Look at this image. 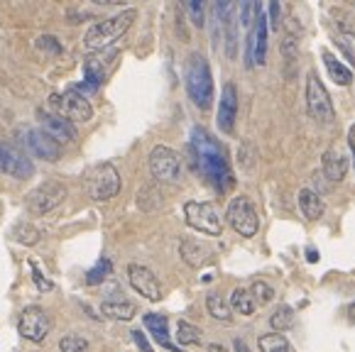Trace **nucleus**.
Segmentation results:
<instances>
[{
    "instance_id": "nucleus-23",
    "label": "nucleus",
    "mask_w": 355,
    "mask_h": 352,
    "mask_svg": "<svg viewBox=\"0 0 355 352\" xmlns=\"http://www.w3.org/2000/svg\"><path fill=\"white\" fill-rule=\"evenodd\" d=\"M101 313L105 318H113V321H130L135 316V303L125 299H113V301H103L101 303Z\"/></svg>"
},
{
    "instance_id": "nucleus-43",
    "label": "nucleus",
    "mask_w": 355,
    "mask_h": 352,
    "mask_svg": "<svg viewBox=\"0 0 355 352\" xmlns=\"http://www.w3.org/2000/svg\"><path fill=\"white\" fill-rule=\"evenodd\" d=\"M350 316H353V318H355V303H353V306H350Z\"/></svg>"
},
{
    "instance_id": "nucleus-32",
    "label": "nucleus",
    "mask_w": 355,
    "mask_h": 352,
    "mask_svg": "<svg viewBox=\"0 0 355 352\" xmlns=\"http://www.w3.org/2000/svg\"><path fill=\"white\" fill-rule=\"evenodd\" d=\"M250 294H252V299L257 301V303H270L272 299H275V289H272L267 281H255V284L250 286Z\"/></svg>"
},
{
    "instance_id": "nucleus-19",
    "label": "nucleus",
    "mask_w": 355,
    "mask_h": 352,
    "mask_svg": "<svg viewBox=\"0 0 355 352\" xmlns=\"http://www.w3.org/2000/svg\"><path fill=\"white\" fill-rule=\"evenodd\" d=\"M179 254H182L184 262H187L189 267H193V270L204 267V264L211 259V249L206 247V245L196 243V240H182V245H179Z\"/></svg>"
},
{
    "instance_id": "nucleus-11",
    "label": "nucleus",
    "mask_w": 355,
    "mask_h": 352,
    "mask_svg": "<svg viewBox=\"0 0 355 352\" xmlns=\"http://www.w3.org/2000/svg\"><path fill=\"white\" fill-rule=\"evenodd\" d=\"M64 198H67V186L62 182H44L30 193L27 206L35 215H47L49 211L62 206Z\"/></svg>"
},
{
    "instance_id": "nucleus-2",
    "label": "nucleus",
    "mask_w": 355,
    "mask_h": 352,
    "mask_svg": "<svg viewBox=\"0 0 355 352\" xmlns=\"http://www.w3.org/2000/svg\"><path fill=\"white\" fill-rule=\"evenodd\" d=\"M135 17H137L135 10H123V12H118V15L108 17V20L96 22L84 37L86 52H105L110 44H115V42L130 30Z\"/></svg>"
},
{
    "instance_id": "nucleus-40",
    "label": "nucleus",
    "mask_w": 355,
    "mask_h": 352,
    "mask_svg": "<svg viewBox=\"0 0 355 352\" xmlns=\"http://www.w3.org/2000/svg\"><path fill=\"white\" fill-rule=\"evenodd\" d=\"M235 350H238V352H248L245 342H241V340H235Z\"/></svg>"
},
{
    "instance_id": "nucleus-24",
    "label": "nucleus",
    "mask_w": 355,
    "mask_h": 352,
    "mask_svg": "<svg viewBox=\"0 0 355 352\" xmlns=\"http://www.w3.org/2000/svg\"><path fill=\"white\" fill-rule=\"evenodd\" d=\"M206 308H209L211 318H216V321H220V323H230V318H233L230 316V303L220 294H209Z\"/></svg>"
},
{
    "instance_id": "nucleus-5",
    "label": "nucleus",
    "mask_w": 355,
    "mask_h": 352,
    "mask_svg": "<svg viewBox=\"0 0 355 352\" xmlns=\"http://www.w3.org/2000/svg\"><path fill=\"white\" fill-rule=\"evenodd\" d=\"M121 191V174L113 164H98L96 169L89 171L86 176V193L94 201H110Z\"/></svg>"
},
{
    "instance_id": "nucleus-38",
    "label": "nucleus",
    "mask_w": 355,
    "mask_h": 352,
    "mask_svg": "<svg viewBox=\"0 0 355 352\" xmlns=\"http://www.w3.org/2000/svg\"><path fill=\"white\" fill-rule=\"evenodd\" d=\"M279 22H282V10H279V3H270V25L277 30Z\"/></svg>"
},
{
    "instance_id": "nucleus-34",
    "label": "nucleus",
    "mask_w": 355,
    "mask_h": 352,
    "mask_svg": "<svg viewBox=\"0 0 355 352\" xmlns=\"http://www.w3.org/2000/svg\"><path fill=\"white\" fill-rule=\"evenodd\" d=\"M184 10L189 12V17H191V22L196 27H204L206 25V15H204V3H199V0H191V3H184Z\"/></svg>"
},
{
    "instance_id": "nucleus-33",
    "label": "nucleus",
    "mask_w": 355,
    "mask_h": 352,
    "mask_svg": "<svg viewBox=\"0 0 355 352\" xmlns=\"http://www.w3.org/2000/svg\"><path fill=\"white\" fill-rule=\"evenodd\" d=\"M257 12H260V6H257V3H243V6L238 8V15H241V25L248 27V30H252Z\"/></svg>"
},
{
    "instance_id": "nucleus-39",
    "label": "nucleus",
    "mask_w": 355,
    "mask_h": 352,
    "mask_svg": "<svg viewBox=\"0 0 355 352\" xmlns=\"http://www.w3.org/2000/svg\"><path fill=\"white\" fill-rule=\"evenodd\" d=\"M348 145H350V152H353V164H355V125L348 130Z\"/></svg>"
},
{
    "instance_id": "nucleus-41",
    "label": "nucleus",
    "mask_w": 355,
    "mask_h": 352,
    "mask_svg": "<svg viewBox=\"0 0 355 352\" xmlns=\"http://www.w3.org/2000/svg\"><path fill=\"white\" fill-rule=\"evenodd\" d=\"M209 352H225V347H220V345H209Z\"/></svg>"
},
{
    "instance_id": "nucleus-21",
    "label": "nucleus",
    "mask_w": 355,
    "mask_h": 352,
    "mask_svg": "<svg viewBox=\"0 0 355 352\" xmlns=\"http://www.w3.org/2000/svg\"><path fill=\"white\" fill-rule=\"evenodd\" d=\"M299 208H302L304 218H309V220H319V218L324 215V211H326L324 198H321L316 191H311V188H304V191H299Z\"/></svg>"
},
{
    "instance_id": "nucleus-31",
    "label": "nucleus",
    "mask_w": 355,
    "mask_h": 352,
    "mask_svg": "<svg viewBox=\"0 0 355 352\" xmlns=\"http://www.w3.org/2000/svg\"><path fill=\"white\" fill-rule=\"evenodd\" d=\"M59 350L62 352H86L89 350V340L76 335V333H69V335H64L62 340H59Z\"/></svg>"
},
{
    "instance_id": "nucleus-35",
    "label": "nucleus",
    "mask_w": 355,
    "mask_h": 352,
    "mask_svg": "<svg viewBox=\"0 0 355 352\" xmlns=\"http://www.w3.org/2000/svg\"><path fill=\"white\" fill-rule=\"evenodd\" d=\"M32 281H35L37 289H40V291H52L54 289V284H52V281L44 279V274L40 272V267H37L35 262H32Z\"/></svg>"
},
{
    "instance_id": "nucleus-25",
    "label": "nucleus",
    "mask_w": 355,
    "mask_h": 352,
    "mask_svg": "<svg viewBox=\"0 0 355 352\" xmlns=\"http://www.w3.org/2000/svg\"><path fill=\"white\" fill-rule=\"evenodd\" d=\"M257 347H260V352H292V345H289V340L282 335V333H267V335H260Z\"/></svg>"
},
{
    "instance_id": "nucleus-36",
    "label": "nucleus",
    "mask_w": 355,
    "mask_h": 352,
    "mask_svg": "<svg viewBox=\"0 0 355 352\" xmlns=\"http://www.w3.org/2000/svg\"><path fill=\"white\" fill-rule=\"evenodd\" d=\"M37 47H42V49H49V52H62V44H59V39L57 37H49V35H44V37H40L37 39Z\"/></svg>"
},
{
    "instance_id": "nucleus-37",
    "label": "nucleus",
    "mask_w": 355,
    "mask_h": 352,
    "mask_svg": "<svg viewBox=\"0 0 355 352\" xmlns=\"http://www.w3.org/2000/svg\"><path fill=\"white\" fill-rule=\"evenodd\" d=\"M130 335H132V340H135V345L140 347L142 352H155V350H152V345H150V340H147L145 333H142V331H132Z\"/></svg>"
},
{
    "instance_id": "nucleus-12",
    "label": "nucleus",
    "mask_w": 355,
    "mask_h": 352,
    "mask_svg": "<svg viewBox=\"0 0 355 352\" xmlns=\"http://www.w3.org/2000/svg\"><path fill=\"white\" fill-rule=\"evenodd\" d=\"M265 54H267V15L260 8V12H257V17H255V25H252V30L248 32V39H245L248 69L265 64Z\"/></svg>"
},
{
    "instance_id": "nucleus-9",
    "label": "nucleus",
    "mask_w": 355,
    "mask_h": 352,
    "mask_svg": "<svg viewBox=\"0 0 355 352\" xmlns=\"http://www.w3.org/2000/svg\"><path fill=\"white\" fill-rule=\"evenodd\" d=\"M225 218H228L230 228L238 235H243V238H252L257 233V228H260V218H257L255 206L245 196H238L228 203Z\"/></svg>"
},
{
    "instance_id": "nucleus-30",
    "label": "nucleus",
    "mask_w": 355,
    "mask_h": 352,
    "mask_svg": "<svg viewBox=\"0 0 355 352\" xmlns=\"http://www.w3.org/2000/svg\"><path fill=\"white\" fill-rule=\"evenodd\" d=\"M12 238L22 245H37L42 240V230H37L35 225H30V223H17L15 228H12Z\"/></svg>"
},
{
    "instance_id": "nucleus-27",
    "label": "nucleus",
    "mask_w": 355,
    "mask_h": 352,
    "mask_svg": "<svg viewBox=\"0 0 355 352\" xmlns=\"http://www.w3.org/2000/svg\"><path fill=\"white\" fill-rule=\"evenodd\" d=\"M110 274H113V262H110V257H101L94 270H89V274H86V284H103Z\"/></svg>"
},
{
    "instance_id": "nucleus-28",
    "label": "nucleus",
    "mask_w": 355,
    "mask_h": 352,
    "mask_svg": "<svg viewBox=\"0 0 355 352\" xmlns=\"http://www.w3.org/2000/svg\"><path fill=\"white\" fill-rule=\"evenodd\" d=\"M270 323H272V328H275V331H289V328L294 326V323H297V318H294V308L292 306H279L277 311L272 313V318H270Z\"/></svg>"
},
{
    "instance_id": "nucleus-15",
    "label": "nucleus",
    "mask_w": 355,
    "mask_h": 352,
    "mask_svg": "<svg viewBox=\"0 0 355 352\" xmlns=\"http://www.w3.org/2000/svg\"><path fill=\"white\" fill-rule=\"evenodd\" d=\"M25 145L32 155L40 157V159H44V161H57L59 157H62V145L54 142L44 130L27 127L25 130Z\"/></svg>"
},
{
    "instance_id": "nucleus-16",
    "label": "nucleus",
    "mask_w": 355,
    "mask_h": 352,
    "mask_svg": "<svg viewBox=\"0 0 355 352\" xmlns=\"http://www.w3.org/2000/svg\"><path fill=\"white\" fill-rule=\"evenodd\" d=\"M37 115H40L42 130L52 137L54 142H59V145H69V142L76 140V127H73V123H69V120L54 115L52 110H40Z\"/></svg>"
},
{
    "instance_id": "nucleus-10",
    "label": "nucleus",
    "mask_w": 355,
    "mask_h": 352,
    "mask_svg": "<svg viewBox=\"0 0 355 352\" xmlns=\"http://www.w3.org/2000/svg\"><path fill=\"white\" fill-rule=\"evenodd\" d=\"M17 331L25 340L32 342H42L44 337L52 331V318L47 316L42 306H27L25 311L20 313V321H17Z\"/></svg>"
},
{
    "instance_id": "nucleus-13",
    "label": "nucleus",
    "mask_w": 355,
    "mask_h": 352,
    "mask_svg": "<svg viewBox=\"0 0 355 352\" xmlns=\"http://www.w3.org/2000/svg\"><path fill=\"white\" fill-rule=\"evenodd\" d=\"M128 281L140 296H145L147 301H159L162 299V284L152 274V270L142 267V264H130L128 267Z\"/></svg>"
},
{
    "instance_id": "nucleus-42",
    "label": "nucleus",
    "mask_w": 355,
    "mask_h": 352,
    "mask_svg": "<svg viewBox=\"0 0 355 352\" xmlns=\"http://www.w3.org/2000/svg\"><path fill=\"white\" fill-rule=\"evenodd\" d=\"M316 259H319L316 257V249H309V262H316Z\"/></svg>"
},
{
    "instance_id": "nucleus-18",
    "label": "nucleus",
    "mask_w": 355,
    "mask_h": 352,
    "mask_svg": "<svg viewBox=\"0 0 355 352\" xmlns=\"http://www.w3.org/2000/svg\"><path fill=\"white\" fill-rule=\"evenodd\" d=\"M142 321H145V328L150 331V335L155 337L159 345L167 347V350H172V352H182L172 340H169V321H167V316H162V313H145V316H142Z\"/></svg>"
},
{
    "instance_id": "nucleus-8",
    "label": "nucleus",
    "mask_w": 355,
    "mask_h": 352,
    "mask_svg": "<svg viewBox=\"0 0 355 352\" xmlns=\"http://www.w3.org/2000/svg\"><path fill=\"white\" fill-rule=\"evenodd\" d=\"M150 171L157 182L177 184L179 179H182V171H184L182 157H179L172 147L157 145L155 150L150 152Z\"/></svg>"
},
{
    "instance_id": "nucleus-4",
    "label": "nucleus",
    "mask_w": 355,
    "mask_h": 352,
    "mask_svg": "<svg viewBox=\"0 0 355 352\" xmlns=\"http://www.w3.org/2000/svg\"><path fill=\"white\" fill-rule=\"evenodd\" d=\"M49 108H52L54 115L69 120V123H71V120L73 123H86V120H91V115H94L91 100L86 98L84 94H78L76 86L64 91V94L49 96Z\"/></svg>"
},
{
    "instance_id": "nucleus-6",
    "label": "nucleus",
    "mask_w": 355,
    "mask_h": 352,
    "mask_svg": "<svg viewBox=\"0 0 355 352\" xmlns=\"http://www.w3.org/2000/svg\"><path fill=\"white\" fill-rule=\"evenodd\" d=\"M184 218H187L189 228L199 230L204 235H211V238H218L223 233V220H220L214 203H204V201L184 203Z\"/></svg>"
},
{
    "instance_id": "nucleus-7",
    "label": "nucleus",
    "mask_w": 355,
    "mask_h": 352,
    "mask_svg": "<svg viewBox=\"0 0 355 352\" xmlns=\"http://www.w3.org/2000/svg\"><path fill=\"white\" fill-rule=\"evenodd\" d=\"M306 110L316 123H334V103H331V96L326 91V86L319 81L316 71H309L306 76Z\"/></svg>"
},
{
    "instance_id": "nucleus-17",
    "label": "nucleus",
    "mask_w": 355,
    "mask_h": 352,
    "mask_svg": "<svg viewBox=\"0 0 355 352\" xmlns=\"http://www.w3.org/2000/svg\"><path fill=\"white\" fill-rule=\"evenodd\" d=\"M235 118H238V88L233 81H228L223 86V94H220V103H218V127L220 132H233L235 127Z\"/></svg>"
},
{
    "instance_id": "nucleus-1",
    "label": "nucleus",
    "mask_w": 355,
    "mask_h": 352,
    "mask_svg": "<svg viewBox=\"0 0 355 352\" xmlns=\"http://www.w3.org/2000/svg\"><path fill=\"white\" fill-rule=\"evenodd\" d=\"M189 152H191L193 166L204 176L206 182L216 188L218 193H225L233 188L235 179L230 171V161L220 142L211 135L209 130L193 127L191 137H189Z\"/></svg>"
},
{
    "instance_id": "nucleus-20",
    "label": "nucleus",
    "mask_w": 355,
    "mask_h": 352,
    "mask_svg": "<svg viewBox=\"0 0 355 352\" xmlns=\"http://www.w3.org/2000/svg\"><path fill=\"white\" fill-rule=\"evenodd\" d=\"M321 59L326 64V71H329L331 81H336L338 86H350L353 83V71H350L345 64H340L329 49H321Z\"/></svg>"
},
{
    "instance_id": "nucleus-26",
    "label": "nucleus",
    "mask_w": 355,
    "mask_h": 352,
    "mask_svg": "<svg viewBox=\"0 0 355 352\" xmlns=\"http://www.w3.org/2000/svg\"><path fill=\"white\" fill-rule=\"evenodd\" d=\"M230 308L243 313V316H252V311H255V299H252V294L248 289H235L233 296H230Z\"/></svg>"
},
{
    "instance_id": "nucleus-3",
    "label": "nucleus",
    "mask_w": 355,
    "mask_h": 352,
    "mask_svg": "<svg viewBox=\"0 0 355 352\" xmlns=\"http://www.w3.org/2000/svg\"><path fill=\"white\" fill-rule=\"evenodd\" d=\"M187 94L196 108H211V100H214V76H211V67L206 62V57L199 52H193L187 62Z\"/></svg>"
},
{
    "instance_id": "nucleus-14",
    "label": "nucleus",
    "mask_w": 355,
    "mask_h": 352,
    "mask_svg": "<svg viewBox=\"0 0 355 352\" xmlns=\"http://www.w3.org/2000/svg\"><path fill=\"white\" fill-rule=\"evenodd\" d=\"M0 169L8 176H15V179H30L35 174L32 161L17 147L8 145V142H0Z\"/></svg>"
},
{
    "instance_id": "nucleus-29",
    "label": "nucleus",
    "mask_w": 355,
    "mask_h": 352,
    "mask_svg": "<svg viewBox=\"0 0 355 352\" xmlns=\"http://www.w3.org/2000/svg\"><path fill=\"white\" fill-rule=\"evenodd\" d=\"M177 340L179 345H201V328H196L189 321H179Z\"/></svg>"
},
{
    "instance_id": "nucleus-22",
    "label": "nucleus",
    "mask_w": 355,
    "mask_h": 352,
    "mask_svg": "<svg viewBox=\"0 0 355 352\" xmlns=\"http://www.w3.org/2000/svg\"><path fill=\"white\" fill-rule=\"evenodd\" d=\"M345 171H348V159L336 150L326 152V157H324V176L326 179L334 182V184H338V182H343Z\"/></svg>"
}]
</instances>
